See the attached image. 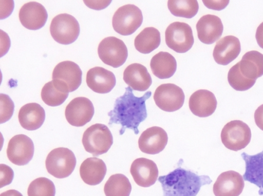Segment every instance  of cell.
Instances as JSON below:
<instances>
[{"mask_svg": "<svg viewBox=\"0 0 263 196\" xmlns=\"http://www.w3.org/2000/svg\"><path fill=\"white\" fill-rule=\"evenodd\" d=\"M151 95L152 92L149 91L142 96L137 97L130 87H126L123 95L116 99L113 109L108 113V124H120V135L126 129H132L135 134H138L139 124L147 117L145 102Z\"/></svg>", "mask_w": 263, "mask_h": 196, "instance_id": "obj_1", "label": "cell"}, {"mask_svg": "<svg viewBox=\"0 0 263 196\" xmlns=\"http://www.w3.org/2000/svg\"><path fill=\"white\" fill-rule=\"evenodd\" d=\"M163 196H196L200 188L212 181L208 175H198L180 167L158 178Z\"/></svg>", "mask_w": 263, "mask_h": 196, "instance_id": "obj_2", "label": "cell"}, {"mask_svg": "<svg viewBox=\"0 0 263 196\" xmlns=\"http://www.w3.org/2000/svg\"><path fill=\"white\" fill-rule=\"evenodd\" d=\"M82 142L85 150L95 156L108 151L112 145L113 137L107 126L97 123L86 129Z\"/></svg>", "mask_w": 263, "mask_h": 196, "instance_id": "obj_3", "label": "cell"}, {"mask_svg": "<svg viewBox=\"0 0 263 196\" xmlns=\"http://www.w3.org/2000/svg\"><path fill=\"white\" fill-rule=\"evenodd\" d=\"M73 152L64 147L52 150L47 155L45 165L48 172L58 179L65 178L73 172L76 165Z\"/></svg>", "mask_w": 263, "mask_h": 196, "instance_id": "obj_4", "label": "cell"}, {"mask_svg": "<svg viewBox=\"0 0 263 196\" xmlns=\"http://www.w3.org/2000/svg\"><path fill=\"white\" fill-rule=\"evenodd\" d=\"M143 15L141 10L133 4L119 8L114 13L112 25L114 30L122 35H129L141 25Z\"/></svg>", "mask_w": 263, "mask_h": 196, "instance_id": "obj_5", "label": "cell"}, {"mask_svg": "<svg viewBox=\"0 0 263 196\" xmlns=\"http://www.w3.org/2000/svg\"><path fill=\"white\" fill-rule=\"evenodd\" d=\"M251 131L248 125L240 120H233L227 123L221 132L222 144L228 149L238 151L245 148L250 143Z\"/></svg>", "mask_w": 263, "mask_h": 196, "instance_id": "obj_6", "label": "cell"}, {"mask_svg": "<svg viewBox=\"0 0 263 196\" xmlns=\"http://www.w3.org/2000/svg\"><path fill=\"white\" fill-rule=\"evenodd\" d=\"M80 31L78 21L73 16L62 13L56 15L52 19L50 32L57 42L68 45L73 43L78 37Z\"/></svg>", "mask_w": 263, "mask_h": 196, "instance_id": "obj_7", "label": "cell"}, {"mask_svg": "<svg viewBox=\"0 0 263 196\" xmlns=\"http://www.w3.org/2000/svg\"><path fill=\"white\" fill-rule=\"evenodd\" d=\"M167 46L178 53H184L193 46L194 39L191 27L185 23L175 22L165 32Z\"/></svg>", "mask_w": 263, "mask_h": 196, "instance_id": "obj_8", "label": "cell"}, {"mask_svg": "<svg viewBox=\"0 0 263 196\" xmlns=\"http://www.w3.org/2000/svg\"><path fill=\"white\" fill-rule=\"evenodd\" d=\"M98 53L104 63L118 68L125 62L128 50L121 40L115 36H109L101 41L98 46Z\"/></svg>", "mask_w": 263, "mask_h": 196, "instance_id": "obj_9", "label": "cell"}, {"mask_svg": "<svg viewBox=\"0 0 263 196\" xmlns=\"http://www.w3.org/2000/svg\"><path fill=\"white\" fill-rule=\"evenodd\" d=\"M182 89L175 84H163L156 89L154 100L156 105L161 110L174 112L182 107L184 102Z\"/></svg>", "mask_w": 263, "mask_h": 196, "instance_id": "obj_10", "label": "cell"}, {"mask_svg": "<svg viewBox=\"0 0 263 196\" xmlns=\"http://www.w3.org/2000/svg\"><path fill=\"white\" fill-rule=\"evenodd\" d=\"M34 144L28 136L17 134L9 141L7 148V155L9 160L18 166L27 164L34 154Z\"/></svg>", "mask_w": 263, "mask_h": 196, "instance_id": "obj_11", "label": "cell"}, {"mask_svg": "<svg viewBox=\"0 0 263 196\" xmlns=\"http://www.w3.org/2000/svg\"><path fill=\"white\" fill-rule=\"evenodd\" d=\"M94 112V107L90 100L85 97H77L67 105L65 115L71 125L82 127L90 121Z\"/></svg>", "mask_w": 263, "mask_h": 196, "instance_id": "obj_12", "label": "cell"}, {"mask_svg": "<svg viewBox=\"0 0 263 196\" xmlns=\"http://www.w3.org/2000/svg\"><path fill=\"white\" fill-rule=\"evenodd\" d=\"M130 172L135 183L143 187L154 185L158 177V169L156 164L149 159L140 158L132 163Z\"/></svg>", "mask_w": 263, "mask_h": 196, "instance_id": "obj_13", "label": "cell"}, {"mask_svg": "<svg viewBox=\"0 0 263 196\" xmlns=\"http://www.w3.org/2000/svg\"><path fill=\"white\" fill-rule=\"evenodd\" d=\"M244 180L238 172L229 170L221 173L213 185L215 196H239L243 189Z\"/></svg>", "mask_w": 263, "mask_h": 196, "instance_id": "obj_14", "label": "cell"}, {"mask_svg": "<svg viewBox=\"0 0 263 196\" xmlns=\"http://www.w3.org/2000/svg\"><path fill=\"white\" fill-rule=\"evenodd\" d=\"M167 141V133L163 128L153 126L142 133L138 140V146L142 152L149 154H156L164 149Z\"/></svg>", "mask_w": 263, "mask_h": 196, "instance_id": "obj_15", "label": "cell"}, {"mask_svg": "<svg viewBox=\"0 0 263 196\" xmlns=\"http://www.w3.org/2000/svg\"><path fill=\"white\" fill-rule=\"evenodd\" d=\"M18 16L24 27L29 30H36L45 25L48 14L42 5L37 2H30L21 7Z\"/></svg>", "mask_w": 263, "mask_h": 196, "instance_id": "obj_16", "label": "cell"}, {"mask_svg": "<svg viewBox=\"0 0 263 196\" xmlns=\"http://www.w3.org/2000/svg\"><path fill=\"white\" fill-rule=\"evenodd\" d=\"M199 40L205 44H212L222 34L223 26L220 18L212 14L202 16L196 24Z\"/></svg>", "mask_w": 263, "mask_h": 196, "instance_id": "obj_17", "label": "cell"}, {"mask_svg": "<svg viewBox=\"0 0 263 196\" xmlns=\"http://www.w3.org/2000/svg\"><path fill=\"white\" fill-rule=\"evenodd\" d=\"M217 104L214 93L205 89H200L194 92L191 95L189 102L191 112L200 117L212 115L216 110Z\"/></svg>", "mask_w": 263, "mask_h": 196, "instance_id": "obj_18", "label": "cell"}, {"mask_svg": "<svg viewBox=\"0 0 263 196\" xmlns=\"http://www.w3.org/2000/svg\"><path fill=\"white\" fill-rule=\"evenodd\" d=\"M86 80L88 87L98 93L109 92L116 83L114 74L101 67L90 69L87 72Z\"/></svg>", "mask_w": 263, "mask_h": 196, "instance_id": "obj_19", "label": "cell"}, {"mask_svg": "<svg viewBox=\"0 0 263 196\" xmlns=\"http://www.w3.org/2000/svg\"><path fill=\"white\" fill-rule=\"evenodd\" d=\"M240 50L241 46L239 39L233 35H228L216 43L213 56L217 64L227 65L238 56Z\"/></svg>", "mask_w": 263, "mask_h": 196, "instance_id": "obj_20", "label": "cell"}, {"mask_svg": "<svg viewBox=\"0 0 263 196\" xmlns=\"http://www.w3.org/2000/svg\"><path fill=\"white\" fill-rule=\"evenodd\" d=\"M82 72L76 63L65 61L58 64L53 69L52 80H59L65 82L69 92H73L80 86L82 82Z\"/></svg>", "mask_w": 263, "mask_h": 196, "instance_id": "obj_21", "label": "cell"}, {"mask_svg": "<svg viewBox=\"0 0 263 196\" xmlns=\"http://www.w3.org/2000/svg\"><path fill=\"white\" fill-rule=\"evenodd\" d=\"M241 156L246 164L243 180L256 185L259 188V195H263V150L255 155L242 152Z\"/></svg>", "mask_w": 263, "mask_h": 196, "instance_id": "obj_22", "label": "cell"}, {"mask_svg": "<svg viewBox=\"0 0 263 196\" xmlns=\"http://www.w3.org/2000/svg\"><path fill=\"white\" fill-rule=\"evenodd\" d=\"M123 80L131 88L139 91H146L152 83L146 68L139 63L132 64L125 69Z\"/></svg>", "mask_w": 263, "mask_h": 196, "instance_id": "obj_23", "label": "cell"}, {"mask_svg": "<svg viewBox=\"0 0 263 196\" xmlns=\"http://www.w3.org/2000/svg\"><path fill=\"white\" fill-rule=\"evenodd\" d=\"M18 119L23 128L27 130H35L43 125L45 119V112L40 104L28 103L20 109Z\"/></svg>", "mask_w": 263, "mask_h": 196, "instance_id": "obj_24", "label": "cell"}, {"mask_svg": "<svg viewBox=\"0 0 263 196\" xmlns=\"http://www.w3.org/2000/svg\"><path fill=\"white\" fill-rule=\"evenodd\" d=\"M107 168L104 161L95 157L85 160L80 167V175L84 183L97 185L104 179Z\"/></svg>", "mask_w": 263, "mask_h": 196, "instance_id": "obj_25", "label": "cell"}, {"mask_svg": "<svg viewBox=\"0 0 263 196\" xmlns=\"http://www.w3.org/2000/svg\"><path fill=\"white\" fill-rule=\"evenodd\" d=\"M69 92L68 87L65 82L59 80H52L44 85L41 95L46 105L55 107L65 102Z\"/></svg>", "mask_w": 263, "mask_h": 196, "instance_id": "obj_26", "label": "cell"}, {"mask_svg": "<svg viewBox=\"0 0 263 196\" xmlns=\"http://www.w3.org/2000/svg\"><path fill=\"white\" fill-rule=\"evenodd\" d=\"M238 63L241 73L248 79L256 80L263 75V54L257 51L247 52Z\"/></svg>", "mask_w": 263, "mask_h": 196, "instance_id": "obj_27", "label": "cell"}, {"mask_svg": "<svg viewBox=\"0 0 263 196\" xmlns=\"http://www.w3.org/2000/svg\"><path fill=\"white\" fill-rule=\"evenodd\" d=\"M150 66L156 77L165 79L174 75L177 69V62L175 57L168 52L160 51L153 56Z\"/></svg>", "mask_w": 263, "mask_h": 196, "instance_id": "obj_28", "label": "cell"}, {"mask_svg": "<svg viewBox=\"0 0 263 196\" xmlns=\"http://www.w3.org/2000/svg\"><path fill=\"white\" fill-rule=\"evenodd\" d=\"M161 42L160 33L154 27H146L135 37L136 50L143 54H148L157 48Z\"/></svg>", "mask_w": 263, "mask_h": 196, "instance_id": "obj_29", "label": "cell"}, {"mask_svg": "<svg viewBox=\"0 0 263 196\" xmlns=\"http://www.w3.org/2000/svg\"><path fill=\"white\" fill-rule=\"evenodd\" d=\"M132 185L128 179L124 174L111 175L104 187L106 196H129Z\"/></svg>", "mask_w": 263, "mask_h": 196, "instance_id": "obj_30", "label": "cell"}, {"mask_svg": "<svg viewBox=\"0 0 263 196\" xmlns=\"http://www.w3.org/2000/svg\"><path fill=\"white\" fill-rule=\"evenodd\" d=\"M167 7L173 15L187 18L193 17L199 9L198 3L195 0H170Z\"/></svg>", "mask_w": 263, "mask_h": 196, "instance_id": "obj_31", "label": "cell"}, {"mask_svg": "<svg viewBox=\"0 0 263 196\" xmlns=\"http://www.w3.org/2000/svg\"><path fill=\"white\" fill-rule=\"evenodd\" d=\"M28 196H54L55 188L53 183L45 177L38 178L29 184Z\"/></svg>", "mask_w": 263, "mask_h": 196, "instance_id": "obj_32", "label": "cell"}, {"mask_svg": "<svg viewBox=\"0 0 263 196\" xmlns=\"http://www.w3.org/2000/svg\"><path fill=\"white\" fill-rule=\"evenodd\" d=\"M228 81L230 85L237 91H243L251 88L256 80L245 77L240 72L238 63L232 66L228 73Z\"/></svg>", "mask_w": 263, "mask_h": 196, "instance_id": "obj_33", "label": "cell"}, {"mask_svg": "<svg viewBox=\"0 0 263 196\" xmlns=\"http://www.w3.org/2000/svg\"><path fill=\"white\" fill-rule=\"evenodd\" d=\"M1 121L3 124L10 119L14 112V105L11 98L7 94L1 93Z\"/></svg>", "mask_w": 263, "mask_h": 196, "instance_id": "obj_34", "label": "cell"}, {"mask_svg": "<svg viewBox=\"0 0 263 196\" xmlns=\"http://www.w3.org/2000/svg\"><path fill=\"white\" fill-rule=\"evenodd\" d=\"M1 188L10 184L13 179V170L6 164H0Z\"/></svg>", "mask_w": 263, "mask_h": 196, "instance_id": "obj_35", "label": "cell"}, {"mask_svg": "<svg viewBox=\"0 0 263 196\" xmlns=\"http://www.w3.org/2000/svg\"><path fill=\"white\" fill-rule=\"evenodd\" d=\"M204 5L208 8L221 10L228 5L229 1H203Z\"/></svg>", "mask_w": 263, "mask_h": 196, "instance_id": "obj_36", "label": "cell"}, {"mask_svg": "<svg viewBox=\"0 0 263 196\" xmlns=\"http://www.w3.org/2000/svg\"><path fill=\"white\" fill-rule=\"evenodd\" d=\"M254 120L258 127L263 130V104L259 106L255 110Z\"/></svg>", "mask_w": 263, "mask_h": 196, "instance_id": "obj_37", "label": "cell"}, {"mask_svg": "<svg viewBox=\"0 0 263 196\" xmlns=\"http://www.w3.org/2000/svg\"><path fill=\"white\" fill-rule=\"evenodd\" d=\"M255 38L258 45L263 49V22L257 28Z\"/></svg>", "mask_w": 263, "mask_h": 196, "instance_id": "obj_38", "label": "cell"}, {"mask_svg": "<svg viewBox=\"0 0 263 196\" xmlns=\"http://www.w3.org/2000/svg\"><path fill=\"white\" fill-rule=\"evenodd\" d=\"M0 196H23V195L16 190L10 189L1 193Z\"/></svg>", "mask_w": 263, "mask_h": 196, "instance_id": "obj_39", "label": "cell"}]
</instances>
